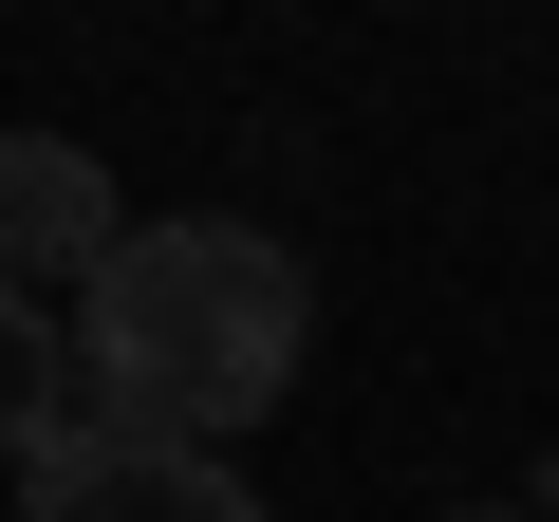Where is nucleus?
Listing matches in <instances>:
<instances>
[{"instance_id": "1", "label": "nucleus", "mask_w": 559, "mask_h": 522, "mask_svg": "<svg viewBox=\"0 0 559 522\" xmlns=\"http://www.w3.org/2000/svg\"><path fill=\"white\" fill-rule=\"evenodd\" d=\"M318 355V281H299V242H261L224 205H168L94 261V299H75V411L94 448H242L280 392H299Z\"/></svg>"}, {"instance_id": "2", "label": "nucleus", "mask_w": 559, "mask_h": 522, "mask_svg": "<svg viewBox=\"0 0 559 522\" xmlns=\"http://www.w3.org/2000/svg\"><path fill=\"white\" fill-rule=\"evenodd\" d=\"M20 522H261V485L224 448H94V429H57L20 466Z\"/></svg>"}, {"instance_id": "3", "label": "nucleus", "mask_w": 559, "mask_h": 522, "mask_svg": "<svg viewBox=\"0 0 559 522\" xmlns=\"http://www.w3.org/2000/svg\"><path fill=\"white\" fill-rule=\"evenodd\" d=\"M131 242V205H112V168L75 150V131H0V281H94V261Z\"/></svg>"}, {"instance_id": "4", "label": "nucleus", "mask_w": 559, "mask_h": 522, "mask_svg": "<svg viewBox=\"0 0 559 522\" xmlns=\"http://www.w3.org/2000/svg\"><path fill=\"white\" fill-rule=\"evenodd\" d=\"M57 411H75V336L0 281V466H38V448H57Z\"/></svg>"}, {"instance_id": "5", "label": "nucleus", "mask_w": 559, "mask_h": 522, "mask_svg": "<svg viewBox=\"0 0 559 522\" xmlns=\"http://www.w3.org/2000/svg\"><path fill=\"white\" fill-rule=\"evenodd\" d=\"M448 522H540V503H448Z\"/></svg>"}]
</instances>
